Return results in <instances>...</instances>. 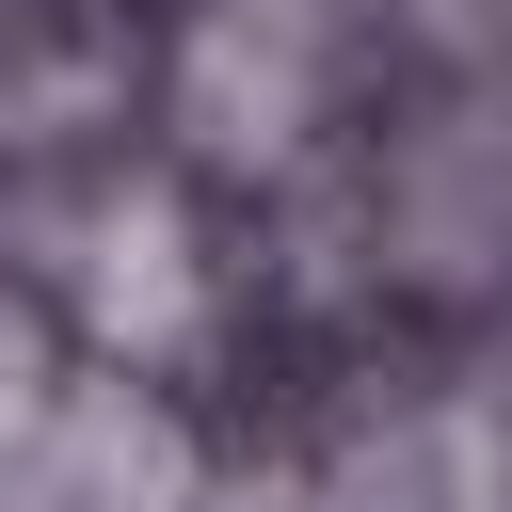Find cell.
<instances>
[{
  "label": "cell",
  "instance_id": "1",
  "mask_svg": "<svg viewBox=\"0 0 512 512\" xmlns=\"http://www.w3.org/2000/svg\"><path fill=\"white\" fill-rule=\"evenodd\" d=\"M176 320H192V240H176L160 192H128L96 224V336L112 352H176Z\"/></svg>",
  "mask_w": 512,
  "mask_h": 512
}]
</instances>
